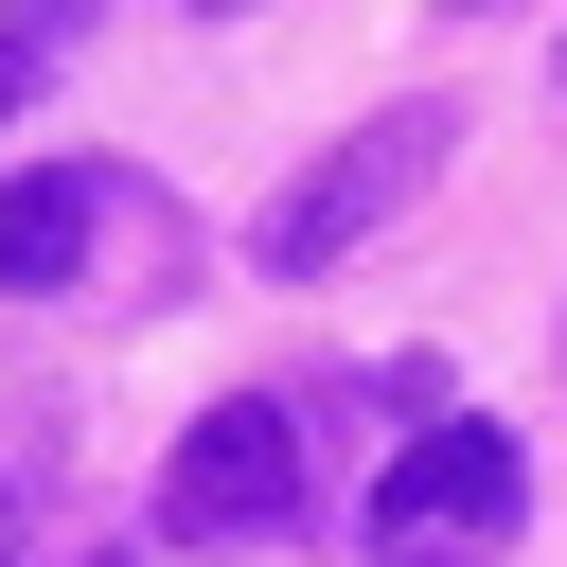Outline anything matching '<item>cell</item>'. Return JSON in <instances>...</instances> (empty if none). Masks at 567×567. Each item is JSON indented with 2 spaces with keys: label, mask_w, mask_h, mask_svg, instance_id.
I'll list each match as a JSON object with an SVG mask.
<instances>
[{
  "label": "cell",
  "mask_w": 567,
  "mask_h": 567,
  "mask_svg": "<svg viewBox=\"0 0 567 567\" xmlns=\"http://www.w3.org/2000/svg\"><path fill=\"white\" fill-rule=\"evenodd\" d=\"M443 142H461V106H372L354 142H319V159L284 177V213H266V284H337V266L443 177Z\"/></svg>",
  "instance_id": "obj_1"
},
{
  "label": "cell",
  "mask_w": 567,
  "mask_h": 567,
  "mask_svg": "<svg viewBox=\"0 0 567 567\" xmlns=\"http://www.w3.org/2000/svg\"><path fill=\"white\" fill-rule=\"evenodd\" d=\"M301 514V443H284V408H213L177 461H159V532H284Z\"/></svg>",
  "instance_id": "obj_2"
},
{
  "label": "cell",
  "mask_w": 567,
  "mask_h": 567,
  "mask_svg": "<svg viewBox=\"0 0 567 567\" xmlns=\"http://www.w3.org/2000/svg\"><path fill=\"white\" fill-rule=\"evenodd\" d=\"M514 496H532L514 425H425V443L372 478V532H390V549H443V532H514Z\"/></svg>",
  "instance_id": "obj_3"
},
{
  "label": "cell",
  "mask_w": 567,
  "mask_h": 567,
  "mask_svg": "<svg viewBox=\"0 0 567 567\" xmlns=\"http://www.w3.org/2000/svg\"><path fill=\"white\" fill-rule=\"evenodd\" d=\"M89 213H106V195H89L71 159H35V177H0V284H18V301H53V284L89 266Z\"/></svg>",
  "instance_id": "obj_4"
},
{
  "label": "cell",
  "mask_w": 567,
  "mask_h": 567,
  "mask_svg": "<svg viewBox=\"0 0 567 567\" xmlns=\"http://www.w3.org/2000/svg\"><path fill=\"white\" fill-rule=\"evenodd\" d=\"M35 514H53V425H0V567L35 549Z\"/></svg>",
  "instance_id": "obj_5"
},
{
  "label": "cell",
  "mask_w": 567,
  "mask_h": 567,
  "mask_svg": "<svg viewBox=\"0 0 567 567\" xmlns=\"http://www.w3.org/2000/svg\"><path fill=\"white\" fill-rule=\"evenodd\" d=\"M35 71H53V53H35V35H18V18H0V124H18V106H35Z\"/></svg>",
  "instance_id": "obj_6"
},
{
  "label": "cell",
  "mask_w": 567,
  "mask_h": 567,
  "mask_svg": "<svg viewBox=\"0 0 567 567\" xmlns=\"http://www.w3.org/2000/svg\"><path fill=\"white\" fill-rule=\"evenodd\" d=\"M18 35H35V53H71V35H89V0H18Z\"/></svg>",
  "instance_id": "obj_7"
},
{
  "label": "cell",
  "mask_w": 567,
  "mask_h": 567,
  "mask_svg": "<svg viewBox=\"0 0 567 567\" xmlns=\"http://www.w3.org/2000/svg\"><path fill=\"white\" fill-rule=\"evenodd\" d=\"M195 18H248V0H195Z\"/></svg>",
  "instance_id": "obj_8"
},
{
  "label": "cell",
  "mask_w": 567,
  "mask_h": 567,
  "mask_svg": "<svg viewBox=\"0 0 567 567\" xmlns=\"http://www.w3.org/2000/svg\"><path fill=\"white\" fill-rule=\"evenodd\" d=\"M461 18H496V0H461Z\"/></svg>",
  "instance_id": "obj_9"
},
{
  "label": "cell",
  "mask_w": 567,
  "mask_h": 567,
  "mask_svg": "<svg viewBox=\"0 0 567 567\" xmlns=\"http://www.w3.org/2000/svg\"><path fill=\"white\" fill-rule=\"evenodd\" d=\"M549 89H567V53H549Z\"/></svg>",
  "instance_id": "obj_10"
}]
</instances>
